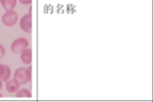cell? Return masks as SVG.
I'll return each mask as SVG.
<instances>
[{
	"label": "cell",
	"mask_w": 154,
	"mask_h": 102,
	"mask_svg": "<svg viewBox=\"0 0 154 102\" xmlns=\"http://www.w3.org/2000/svg\"><path fill=\"white\" fill-rule=\"evenodd\" d=\"M14 78L20 85H25L29 83L32 80V66H30L29 68H18L14 73Z\"/></svg>",
	"instance_id": "1"
},
{
	"label": "cell",
	"mask_w": 154,
	"mask_h": 102,
	"mask_svg": "<svg viewBox=\"0 0 154 102\" xmlns=\"http://www.w3.org/2000/svg\"><path fill=\"white\" fill-rule=\"evenodd\" d=\"M29 40L25 38H19L11 43L10 49L14 53H20L23 50L29 47Z\"/></svg>",
	"instance_id": "2"
},
{
	"label": "cell",
	"mask_w": 154,
	"mask_h": 102,
	"mask_svg": "<svg viewBox=\"0 0 154 102\" xmlns=\"http://www.w3.org/2000/svg\"><path fill=\"white\" fill-rule=\"evenodd\" d=\"M18 20H19V16L17 12H15L14 10L7 11L2 16V22L4 23V25L8 27L14 26L18 22Z\"/></svg>",
	"instance_id": "3"
},
{
	"label": "cell",
	"mask_w": 154,
	"mask_h": 102,
	"mask_svg": "<svg viewBox=\"0 0 154 102\" xmlns=\"http://www.w3.org/2000/svg\"><path fill=\"white\" fill-rule=\"evenodd\" d=\"M20 28L26 33H31L32 30V14H26L20 20Z\"/></svg>",
	"instance_id": "4"
},
{
	"label": "cell",
	"mask_w": 154,
	"mask_h": 102,
	"mask_svg": "<svg viewBox=\"0 0 154 102\" xmlns=\"http://www.w3.org/2000/svg\"><path fill=\"white\" fill-rule=\"evenodd\" d=\"M20 84L15 79H8L6 81V88L9 93H17V91L20 90Z\"/></svg>",
	"instance_id": "5"
},
{
	"label": "cell",
	"mask_w": 154,
	"mask_h": 102,
	"mask_svg": "<svg viewBox=\"0 0 154 102\" xmlns=\"http://www.w3.org/2000/svg\"><path fill=\"white\" fill-rule=\"evenodd\" d=\"M11 76V69L8 65L0 64V80L7 81Z\"/></svg>",
	"instance_id": "6"
},
{
	"label": "cell",
	"mask_w": 154,
	"mask_h": 102,
	"mask_svg": "<svg viewBox=\"0 0 154 102\" xmlns=\"http://www.w3.org/2000/svg\"><path fill=\"white\" fill-rule=\"evenodd\" d=\"M20 58L25 64H31L32 62V51L30 48H26L20 52Z\"/></svg>",
	"instance_id": "7"
},
{
	"label": "cell",
	"mask_w": 154,
	"mask_h": 102,
	"mask_svg": "<svg viewBox=\"0 0 154 102\" xmlns=\"http://www.w3.org/2000/svg\"><path fill=\"white\" fill-rule=\"evenodd\" d=\"M18 0H1V4L6 11L14 10Z\"/></svg>",
	"instance_id": "8"
},
{
	"label": "cell",
	"mask_w": 154,
	"mask_h": 102,
	"mask_svg": "<svg viewBox=\"0 0 154 102\" xmlns=\"http://www.w3.org/2000/svg\"><path fill=\"white\" fill-rule=\"evenodd\" d=\"M17 98H32V93L27 89H20L17 91Z\"/></svg>",
	"instance_id": "9"
},
{
	"label": "cell",
	"mask_w": 154,
	"mask_h": 102,
	"mask_svg": "<svg viewBox=\"0 0 154 102\" xmlns=\"http://www.w3.org/2000/svg\"><path fill=\"white\" fill-rule=\"evenodd\" d=\"M5 55H6V49L2 44H0V59H2Z\"/></svg>",
	"instance_id": "10"
},
{
	"label": "cell",
	"mask_w": 154,
	"mask_h": 102,
	"mask_svg": "<svg viewBox=\"0 0 154 102\" xmlns=\"http://www.w3.org/2000/svg\"><path fill=\"white\" fill-rule=\"evenodd\" d=\"M19 1L22 5H30V4H32V0H19Z\"/></svg>",
	"instance_id": "11"
},
{
	"label": "cell",
	"mask_w": 154,
	"mask_h": 102,
	"mask_svg": "<svg viewBox=\"0 0 154 102\" xmlns=\"http://www.w3.org/2000/svg\"><path fill=\"white\" fill-rule=\"evenodd\" d=\"M2 87H3V81L0 80V89H2Z\"/></svg>",
	"instance_id": "12"
},
{
	"label": "cell",
	"mask_w": 154,
	"mask_h": 102,
	"mask_svg": "<svg viewBox=\"0 0 154 102\" xmlns=\"http://www.w3.org/2000/svg\"><path fill=\"white\" fill-rule=\"evenodd\" d=\"M2 97H3V95H2L1 93H0V98H2Z\"/></svg>",
	"instance_id": "13"
},
{
	"label": "cell",
	"mask_w": 154,
	"mask_h": 102,
	"mask_svg": "<svg viewBox=\"0 0 154 102\" xmlns=\"http://www.w3.org/2000/svg\"><path fill=\"white\" fill-rule=\"evenodd\" d=\"M0 3H1V0H0Z\"/></svg>",
	"instance_id": "14"
}]
</instances>
